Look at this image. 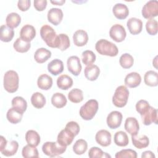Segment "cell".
Masks as SVG:
<instances>
[{
  "label": "cell",
  "mask_w": 158,
  "mask_h": 158,
  "mask_svg": "<svg viewBox=\"0 0 158 158\" xmlns=\"http://www.w3.org/2000/svg\"><path fill=\"white\" fill-rule=\"evenodd\" d=\"M40 35L41 38L49 47L57 48L59 36L51 26L48 25L42 26L40 29Z\"/></svg>",
  "instance_id": "6da1fadb"
},
{
  "label": "cell",
  "mask_w": 158,
  "mask_h": 158,
  "mask_svg": "<svg viewBox=\"0 0 158 158\" xmlns=\"http://www.w3.org/2000/svg\"><path fill=\"white\" fill-rule=\"evenodd\" d=\"M95 49L99 54L110 57L116 56L118 53L117 46L105 39H101L98 41L95 44Z\"/></svg>",
  "instance_id": "7a4b0ae2"
},
{
  "label": "cell",
  "mask_w": 158,
  "mask_h": 158,
  "mask_svg": "<svg viewBox=\"0 0 158 158\" xmlns=\"http://www.w3.org/2000/svg\"><path fill=\"white\" fill-rule=\"evenodd\" d=\"M19 78L18 73L14 70H9L4 75V88L10 93H15L19 88Z\"/></svg>",
  "instance_id": "3957f363"
},
{
  "label": "cell",
  "mask_w": 158,
  "mask_h": 158,
  "mask_svg": "<svg viewBox=\"0 0 158 158\" xmlns=\"http://www.w3.org/2000/svg\"><path fill=\"white\" fill-rule=\"evenodd\" d=\"M98 107V101L96 99H90L80 107V115L83 120H90L95 116Z\"/></svg>",
  "instance_id": "277c9868"
},
{
  "label": "cell",
  "mask_w": 158,
  "mask_h": 158,
  "mask_svg": "<svg viewBox=\"0 0 158 158\" xmlns=\"http://www.w3.org/2000/svg\"><path fill=\"white\" fill-rule=\"evenodd\" d=\"M129 91L125 86L121 85L117 87L112 97V102L117 107H124L128 101Z\"/></svg>",
  "instance_id": "5b68a950"
},
{
  "label": "cell",
  "mask_w": 158,
  "mask_h": 158,
  "mask_svg": "<svg viewBox=\"0 0 158 158\" xmlns=\"http://www.w3.org/2000/svg\"><path fill=\"white\" fill-rule=\"evenodd\" d=\"M42 151L46 156L53 157L62 154L66 151V146L60 145L57 141H48L43 144Z\"/></svg>",
  "instance_id": "8992f818"
},
{
  "label": "cell",
  "mask_w": 158,
  "mask_h": 158,
  "mask_svg": "<svg viewBox=\"0 0 158 158\" xmlns=\"http://www.w3.org/2000/svg\"><path fill=\"white\" fill-rule=\"evenodd\" d=\"M18 148L17 141L12 140L7 142L4 136H0V151L2 155L7 157L14 156L17 152Z\"/></svg>",
  "instance_id": "52a82bcc"
},
{
  "label": "cell",
  "mask_w": 158,
  "mask_h": 158,
  "mask_svg": "<svg viewBox=\"0 0 158 158\" xmlns=\"http://www.w3.org/2000/svg\"><path fill=\"white\" fill-rule=\"evenodd\" d=\"M142 15L144 19H150L156 17L158 15V2L156 0H151L147 2L142 9Z\"/></svg>",
  "instance_id": "ba28073f"
},
{
  "label": "cell",
  "mask_w": 158,
  "mask_h": 158,
  "mask_svg": "<svg viewBox=\"0 0 158 158\" xmlns=\"http://www.w3.org/2000/svg\"><path fill=\"white\" fill-rule=\"evenodd\" d=\"M110 37L117 43L123 41L127 36V33L125 28L120 24H115L110 29Z\"/></svg>",
  "instance_id": "9c48e42d"
},
{
  "label": "cell",
  "mask_w": 158,
  "mask_h": 158,
  "mask_svg": "<svg viewBox=\"0 0 158 158\" xmlns=\"http://www.w3.org/2000/svg\"><path fill=\"white\" fill-rule=\"evenodd\" d=\"M67 65L68 70L75 76H78L81 71L80 60L76 56H72L68 58Z\"/></svg>",
  "instance_id": "30bf717a"
},
{
  "label": "cell",
  "mask_w": 158,
  "mask_h": 158,
  "mask_svg": "<svg viewBox=\"0 0 158 158\" xmlns=\"http://www.w3.org/2000/svg\"><path fill=\"white\" fill-rule=\"evenodd\" d=\"M122 114L118 111H112L107 117V126L111 129H115L119 127L122 121Z\"/></svg>",
  "instance_id": "8fae6325"
},
{
  "label": "cell",
  "mask_w": 158,
  "mask_h": 158,
  "mask_svg": "<svg viewBox=\"0 0 158 158\" xmlns=\"http://www.w3.org/2000/svg\"><path fill=\"white\" fill-rule=\"evenodd\" d=\"M75 136L73 133H72L67 128H65L64 129L62 130L58 134L57 141L60 145L67 147L72 143Z\"/></svg>",
  "instance_id": "7c38bea8"
},
{
  "label": "cell",
  "mask_w": 158,
  "mask_h": 158,
  "mask_svg": "<svg viewBox=\"0 0 158 158\" xmlns=\"http://www.w3.org/2000/svg\"><path fill=\"white\" fill-rule=\"evenodd\" d=\"M95 139L96 142L101 146L106 147L111 143V134L106 130H101L96 133Z\"/></svg>",
  "instance_id": "4fadbf2b"
},
{
  "label": "cell",
  "mask_w": 158,
  "mask_h": 158,
  "mask_svg": "<svg viewBox=\"0 0 158 158\" xmlns=\"http://www.w3.org/2000/svg\"><path fill=\"white\" fill-rule=\"evenodd\" d=\"M141 116L143 123L145 125H149L152 123L157 124V110L151 106L145 114Z\"/></svg>",
  "instance_id": "5bb4252c"
},
{
  "label": "cell",
  "mask_w": 158,
  "mask_h": 158,
  "mask_svg": "<svg viewBox=\"0 0 158 158\" xmlns=\"http://www.w3.org/2000/svg\"><path fill=\"white\" fill-rule=\"evenodd\" d=\"M127 25L130 33L132 35H138L142 31L143 22L139 19L135 17L129 19L127 22Z\"/></svg>",
  "instance_id": "9a60e30c"
},
{
  "label": "cell",
  "mask_w": 158,
  "mask_h": 158,
  "mask_svg": "<svg viewBox=\"0 0 158 158\" xmlns=\"http://www.w3.org/2000/svg\"><path fill=\"white\" fill-rule=\"evenodd\" d=\"M36 36V30L35 27L31 25H25L20 30V38L23 40L30 42Z\"/></svg>",
  "instance_id": "2e32d148"
},
{
  "label": "cell",
  "mask_w": 158,
  "mask_h": 158,
  "mask_svg": "<svg viewBox=\"0 0 158 158\" xmlns=\"http://www.w3.org/2000/svg\"><path fill=\"white\" fill-rule=\"evenodd\" d=\"M63 18V12L59 8H51L48 12V20L54 25H58Z\"/></svg>",
  "instance_id": "e0dca14e"
},
{
  "label": "cell",
  "mask_w": 158,
  "mask_h": 158,
  "mask_svg": "<svg viewBox=\"0 0 158 158\" xmlns=\"http://www.w3.org/2000/svg\"><path fill=\"white\" fill-rule=\"evenodd\" d=\"M124 127L125 130L131 136L136 135L139 130V123L135 117H128L125 122Z\"/></svg>",
  "instance_id": "ac0fdd59"
},
{
  "label": "cell",
  "mask_w": 158,
  "mask_h": 158,
  "mask_svg": "<svg viewBox=\"0 0 158 158\" xmlns=\"http://www.w3.org/2000/svg\"><path fill=\"white\" fill-rule=\"evenodd\" d=\"M112 12L114 16L120 20L126 19L129 14V10L127 6L122 3L115 4L112 8Z\"/></svg>",
  "instance_id": "d6986e66"
},
{
  "label": "cell",
  "mask_w": 158,
  "mask_h": 158,
  "mask_svg": "<svg viewBox=\"0 0 158 158\" xmlns=\"http://www.w3.org/2000/svg\"><path fill=\"white\" fill-rule=\"evenodd\" d=\"M141 81V77L137 72H131L127 75L125 78V84L129 88H136L139 85Z\"/></svg>",
  "instance_id": "ffe728a7"
},
{
  "label": "cell",
  "mask_w": 158,
  "mask_h": 158,
  "mask_svg": "<svg viewBox=\"0 0 158 158\" xmlns=\"http://www.w3.org/2000/svg\"><path fill=\"white\" fill-rule=\"evenodd\" d=\"M73 41L74 44L77 46H83L88 41V36L87 33L83 30H78L76 31L73 35Z\"/></svg>",
  "instance_id": "44dd1931"
},
{
  "label": "cell",
  "mask_w": 158,
  "mask_h": 158,
  "mask_svg": "<svg viewBox=\"0 0 158 158\" xmlns=\"http://www.w3.org/2000/svg\"><path fill=\"white\" fill-rule=\"evenodd\" d=\"M48 70L49 73L55 76L61 73L64 70L63 62L58 59L52 60L48 64Z\"/></svg>",
  "instance_id": "7402d4cb"
},
{
  "label": "cell",
  "mask_w": 158,
  "mask_h": 158,
  "mask_svg": "<svg viewBox=\"0 0 158 158\" xmlns=\"http://www.w3.org/2000/svg\"><path fill=\"white\" fill-rule=\"evenodd\" d=\"M51 57V52L44 48L38 49L34 54L35 61L39 64H43Z\"/></svg>",
  "instance_id": "603a6c76"
},
{
  "label": "cell",
  "mask_w": 158,
  "mask_h": 158,
  "mask_svg": "<svg viewBox=\"0 0 158 158\" xmlns=\"http://www.w3.org/2000/svg\"><path fill=\"white\" fill-rule=\"evenodd\" d=\"M84 73L85 77L90 81H94L96 80L99 75L100 73V69L99 68L93 64H91L87 65L85 68Z\"/></svg>",
  "instance_id": "cb8c5ba5"
},
{
  "label": "cell",
  "mask_w": 158,
  "mask_h": 158,
  "mask_svg": "<svg viewBox=\"0 0 158 158\" xmlns=\"http://www.w3.org/2000/svg\"><path fill=\"white\" fill-rule=\"evenodd\" d=\"M131 141L133 145L138 149H143L148 146L149 144V140L147 136L142 135L140 136L133 135L131 136Z\"/></svg>",
  "instance_id": "d4e9b609"
},
{
  "label": "cell",
  "mask_w": 158,
  "mask_h": 158,
  "mask_svg": "<svg viewBox=\"0 0 158 158\" xmlns=\"http://www.w3.org/2000/svg\"><path fill=\"white\" fill-rule=\"evenodd\" d=\"M37 85L40 89L48 90L52 85V79L47 74H42L38 78Z\"/></svg>",
  "instance_id": "484cf974"
},
{
  "label": "cell",
  "mask_w": 158,
  "mask_h": 158,
  "mask_svg": "<svg viewBox=\"0 0 158 158\" xmlns=\"http://www.w3.org/2000/svg\"><path fill=\"white\" fill-rule=\"evenodd\" d=\"M23 114V113H22L12 107L8 110L6 114V117L10 123L17 124L22 120Z\"/></svg>",
  "instance_id": "4316f807"
},
{
  "label": "cell",
  "mask_w": 158,
  "mask_h": 158,
  "mask_svg": "<svg viewBox=\"0 0 158 158\" xmlns=\"http://www.w3.org/2000/svg\"><path fill=\"white\" fill-rule=\"evenodd\" d=\"M14 36V31L7 25H2L0 28V40L3 42L10 41Z\"/></svg>",
  "instance_id": "83f0119b"
},
{
  "label": "cell",
  "mask_w": 158,
  "mask_h": 158,
  "mask_svg": "<svg viewBox=\"0 0 158 158\" xmlns=\"http://www.w3.org/2000/svg\"><path fill=\"white\" fill-rule=\"evenodd\" d=\"M25 140L28 144L36 147L40 143V136L37 131L30 130L25 134Z\"/></svg>",
  "instance_id": "f1b7e54d"
},
{
  "label": "cell",
  "mask_w": 158,
  "mask_h": 158,
  "mask_svg": "<svg viewBox=\"0 0 158 158\" xmlns=\"http://www.w3.org/2000/svg\"><path fill=\"white\" fill-rule=\"evenodd\" d=\"M57 85L59 89L67 90L73 85V80L67 75H62L57 79Z\"/></svg>",
  "instance_id": "f546056e"
},
{
  "label": "cell",
  "mask_w": 158,
  "mask_h": 158,
  "mask_svg": "<svg viewBox=\"0 0 158 158\" xmlns=\"http://www.w3.org/2000/svg\"><path fill=\"white\" fill-rule=\"evenodd\" d=\"M31 102L35 108L41 109L46 104V98L42 93L36 92L31 97Z\"/></svg>",
  "instance_id": "4dcf8cb0"
},
{
  "label": "cell",
  "mask_w": 158,
  "mask_h": 158,
  "mask_svg": "<svg viewBox=\"0 0 158 158\" xmlns=\"http://www.w3.org/2000/svg\"><path fill=\"white\" fill-rule=\"evenodd\" d=\"M114 143L118 146L124 147L128 145L129 139L127 133L123 131H118L116 132L114 136Z\"/></svg>",
  "instance_id": "1f68e13d"
},
{
  "label": "cell",
  "mask_w": 158,
  "mask_h": 158,
  "mask_svg": "<svg viewBox=\"0 0 158 158\" xmlns=\"http://www.w3.org/2000/svg\"><path fill=\"white\" fill-rule=\"evenodd\" d=\"M67 98L64 94L60 93H54L51 98V103L56 108H62L67 104Z\"/></svg>",
  "instance_id": "d6a6232c"
},
{
  "label": "cell",
  "mask_w": 158,
  "mask_h": 158,
  "mask_svg": "<svg viewBox=\"0 0 158 158\" xmlns=\"http://www.w3.org/2000/svg\"><path fill=\"white\" fill-rule=\"evenodd\" d=\"M6 22L9 27L11 28H16L21 22V17L16 12H11L7 15Z\"/></svg>",
  "instance_id": "836d02e7"
},
{
  "label": "cell",
  "mask_w": 158,
  "mask_h": 158,
  "mask_svg": "<svg viewBox=\"0 0 158 158\" xmlns=\"http://www.w3.org/2000/svg\"><path fill=\"white\" fill-rule=\"evenodd\" d=\"M13 47L17 52L24 53L27 52L30 49L31 47V44L30 42L25 41L22 38H18L14 43Z\"/></svg>",
  "instance_id": "e575fe53"
},
{
  "label": "cell",
  "mask_w": 158,
  "mask_h": 158,
  "mask_svg": "<svg viewBox=\"0 0 158 158\" xmlns=\"http://www.w3.org/2000/svg\"><path fill=\"white\" fill-rule=\"evenodd\" d=\"M144 81L146 85L149 86H156L158 84L157 73L153 70L146 72L144 76Z\"/></svg>",
  "instance_id": "d590c367"
},
{
  "label": "cell",
  "mask_w": 158,
  "mask_h": 158,
  "mask_svg": "<svg viewBox=\"0 0 158 158\" xmlns=\"http://www.w3.org/2000/svg\"><path fill=\"white\" fill-rule=\"evenodd\" d=\"M12 106L15 109L23 113L27 107V102L25 99L20 96H16L12 100Z\"/></svg>",
  "instance_id": "8d00e7d4"
},
{
  "label": "cell",
  "mask_w": 158,
  "mask_h": 158,
  "mask_svg": "<svg viewBox=\"0 0 158 158\" xmlns=\"http://www.w3.org/2000/svg\"><path fill=\"white\" fill-rule=\"evenodd\" d=\"M68 98L73 103H79L83 99V91L78 88L72 89L68 94Z\"/></svg>",
  "instance_id": "74e56055"
},
{
  "label": "cell",
  "mask_w": 158,
  "mask_h": 158,
  "mask_svg": "<svg viewBox=\"0 0 158 158\" xmlns=\"http://www.w3.org/2000/svg\"><path fill=\"white\" fill-rule=\"evenodd\" d=\"M87 148V142L83 139H79L75 143L73 146V151L74 153H75L76 154L81 155L83 154L86 151Z\"/></svg>",
  "instance_id": "f35d334b"
},
{
  "label": "cell",
  "mask_w": 158,
  "mask_h": 158,
  "mask_svg": "<svg viewBox=\"0 0 158 158\" xmlns=\"http://www.w3.org/2000/svg\"><path fill=\"white\" fill-rule=\"evenodd\" d=\"M22 156L25 158L30 157H38L39 153L38 149L35 146L27 144L25 146L22 151Z\"/></svg>",
  "instance_id": "ab89813d"
},
{
  "label": "cell",
  "mask_w": 158,
  "mask_h": 158,
  "mask_svg": "<svg viewBox=\"0 0 158 158\" xmlns=\"http://www.w3.org/2000/svg\"><path fill=\"white\" fill-rule=\"evenodd\" d=\"M119 63L123 69H130L133 65L134 59L131 55L128 53H125L120 56Z\"/></svg>",
  "instance_id": "60d3db41"
},
{
  "label": "cell",
  "mask_w": 158,
  "mask_h": 158,
  "mask_svg": "<svg viewBox=\"0 0 158 158\" xmlns=\"http://www.w3.org/2000/svg\"><path fill=\"white\" fill-rule=\"evenodd\" d=\"M82 62L86 65H89L94 63L96 60L95 54L90 50H86L82 52Z\"/></svg>",
  "instance_id": "b9f144b4"
},
{
  "label": "cell",
  "mask_w": 158,
  "mask_h": 158,
  "mask_svg": "<svg viewBox=\"0 0 158 158\" xmlns=\"http://www.w3.org/2000/svg\"><path fill=\"white\" fill-rule=\"evenodd\" d=\"M59 42L57 48L61 51H65L70 46V40L66 34L60 33L58 35Z\"/></svg>",
  "instance_id": "7bdbcfd3"
},
{
  "label": "cell",
  "mask_w": 158,
  "mask_h": 158,
  "mask_svg": "<svg viewBox=\"0 0 158 158\" xmlns=\"http://www.w3.org/2000/svg\"><path fill=\"white\" fill-rule=\"evenodd\" d=\"M146 29L150 35H156L157 33V22L155 19H150L146 23Z\"/></svg>",
  "instance_id": "ee69618b"
},
{
  "label": "cell",
  "mask_w": 158,
  "mask_h": 158,
  "mask_svg": "<svg viewBox=\"0 0 158 158\" xmlns=\"http://www.w3.org/2000/svg\"><path fill=\"white\" fill-rule=\"evenodd\" d=\"M115 157L116 158H136L137 153L135 151L131 149H122L119 152H117Z\"/></svg>",
  "instance_id": "f6af8a7d"
},
{
  "label": "cell",
  "mask_w": 158,
  "mask_h": 158,
  "mask_svg": "<svg viewBox=\"0 0 158 158\" xmlns=\"http://www.w3.org/2000/svg\"><path fill=\"white\" fill-rule=\"evenodd\" d=\"M88 156L90 158H100V157H110V156L106 152H104L100 148L98 147H92L88 152Z\"/></svg>",
  "instance_id": "bcb514c9"
},
{
  "label": "cell",
  "mask_w": 158,
  "mask_h": 158,
  "mask_svg": "<svg viewBox=\"0 0 158 158\" xmlns=\"http://www.w3.org/2000/svg\"><path fill=\"white\" fill-rule=\"evenodd\" d=\"M149 107L150 106L148 102L143 99L139 100L136 104V110L141 115L145 114L148 110Z\"/></svg>",
  "instance_id": "7dc6e473"
},
{
  "label": "cell",
  "mask_w": 158,
  "mask_h": 158,
  "mask_svg": "<svg viewBox=\"0 0 158 158\" xmlns=\"http://www.w3.org/2000/svg\"><path fill=\"white\" fill-rule=\"evenodd\" d=\"M65 128L69 130L72 133L74 134L75 136H77L80 131L79 125L76 122H74V121H71L68 122Z\"/></svg>",
  "instance_id": "c3c4849f"
},
{
  "label": "cell",
  "mask_w": 158,
  "mask_h": 158,
  "mask_svg": "<svg viewBox=\"0 0 158 158\" xmlns=\"http://www.w3.org/2000/svg\"><path fill=\"white\" fill-rule=\"evenodd\" d=\"M31 5L30 0H20L18 1L17 7L21 11H27Z\"/></svg>",
  "instance_id": "681fc988"
},
{
  "label": "cell",
  "mask_w": 158,
  "mask_h": 158,
  "mask_svg": "<svg viewBox=\"0 0 158 158\" xmlns=\"http://www.w3.org/2000/svg\"><path fill=\"white\" fill-rule=\"evenodd\" d=\"M47 6L46 0H35L34 1V7L38 11H43Z\"/></svg>",
  "instance_id": "f907efd6"
},
{
  "label": "cell",
  "mask_w": 158,
  "mask_h": 158,
  "mask_svg": "<svg viewBox=\"0 0 158 158\" xmlns=\"http://www.w3.org/2000/svg\"><path fill=\"white\" fill-rule=\"evenodd\" d=\"M141 157L142 158H149V157H155V155L153 154V152L151 151H146L143 152L142 155H141Z\"/></svg>",
  "instance_id": "816d5d0a"
},
{
  "label": "cell",
  "mask_w": 158,
  "mask_h": 158,
  "mask_svg": "<svg viewBox=\"0 0 158 158\" xmlns=\"http://www.w3.org/2000/svg\"><path fill=\"white\" fill-rule=\"evenodd\" d=\"M51 2L53 4H56V5H57V6H62L63 4H64L65 2V0H62V1H51Z\"/></svg>",
  "instance_id": "f5cc1de1"
}]
</instances>
